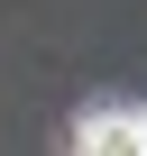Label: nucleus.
Masks as SVG:
<instances>
[{
	"mask_svg": "<svg viewBox=\"0 0 147 156\" xmlns=\"http://www.w3.org/2000/svg\"><path fill=\"white\" fill-rule=\"evenodd\" d=\"M74 156H147V110L138 101H101L74 119Z\"/></svg>",
	"mask_w": 147,
	"mask_h": 156,
	"instance_id": "1",
	"label": "nucleus"
}]
</instances>
